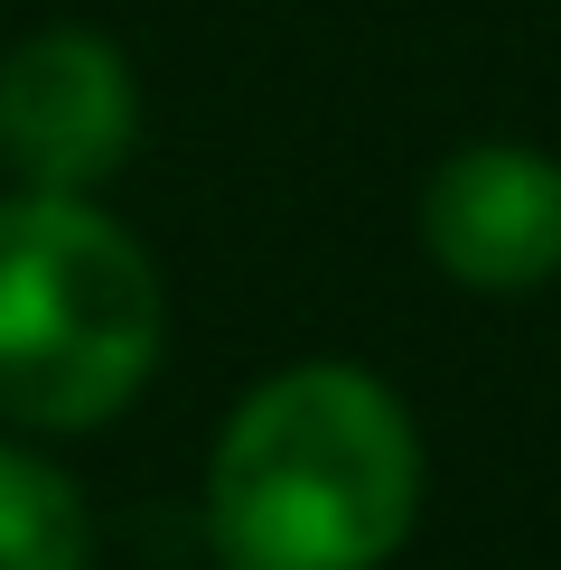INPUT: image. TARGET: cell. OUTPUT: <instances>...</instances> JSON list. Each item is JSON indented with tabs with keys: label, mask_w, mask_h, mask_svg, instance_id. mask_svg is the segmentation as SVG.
<instances>
[{
	"label": "cell",
	"mask_w": 561,
	"mask_h": 570,
	"mask_svg": "<svg viewBox=\"0 0 561 570\" xmlns=\"http://www.w3.org/2000/svg\"><path fill=\"white\" fill-rule=\"evenodd\" d=\"M421 449L374 374L299 365L216 440L206 533L225 570H374L412 533Z\"/></svg>",
	"instance_id": "obj_1"
},
{
	"label": "cell",
	"mask_w": 561,
	"mask_h": 570,
	"mask_svg": "<svg viewBox=\"0 0 561 570\" xmlns=\"http://www.w3.org/2000/svg\"><path fill=\"white\" fill-rule=\"evenodd\" d=\"M159 365V281L122 225L76 197L0 206V412L94 431Z\"/></svg>",
	"instance_id": "obj_2"
},
{
	"label": "cell",
	"mask_w": 561,
	"mask_h": 570,
	"mask_svg": "<svg viewBox=\"0 0 561 570\" xmlns=\"http://www.w3.org/2000/svg\"><path fill=\"white\" fill-rule=\"evenodd\" d=\"M131 150V66L94 29H47L0 66V159L47 197L112 178Z\"/></svg>",
	"instance_id": "obj_3"
},
{
	"label": "cell",
	"mask_w": 561,
	"mask_h": 570,
	"mask_svg": "<svg viewBox=\"0 0 561 570\" xmlns=\"http://www.w3.org/2000/svg\"><path fill=\"white\" fill-rule=\"evenodd\" d=\"M421 234L468 291H533L561 272V169L533 150H459L421 197Z\"/></svg>",
	"instance_id": "obj_4"
},
{
	"label": "cell",
	"mask_w": 561,
	"mask_h": 570,
	"mask_svg": "<svg viewBox=\"0 0 561 570\" xmlns=\"http://www.w3.org/2000/svg\"><path fill=\"white\" fill-rule=\"evenodd\" d=\"M94 524L76 487L29 449H0V570H85Z\"/></svg>",
	"instance_id": "obj_5"
}]
</instances>
